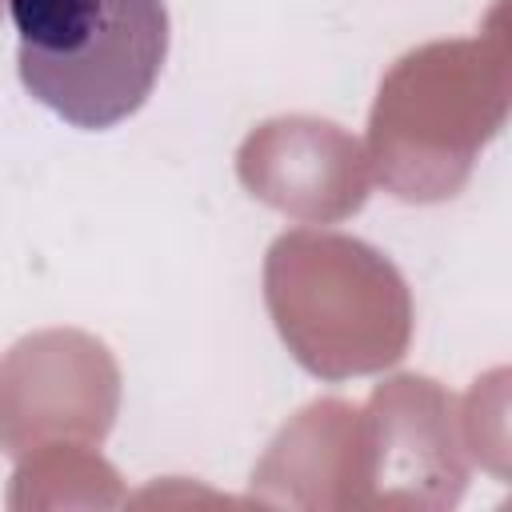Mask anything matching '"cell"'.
Listing matches in <instances>:
<instances>
[{
    "label": "cell",
    "instance_id": "6da1fadb",
    "mask_svg": "<svg viewBox=\"0 0 512 512\" xmlns=\"http://www.w3.org/2000/svg\"><path fill=\"white\" fill-rule=\"evenodd\" d=\"M24 92L72 128L140 112L168 56L164 0H8Z\"/></svg>",
    "mask_w": 512,
    "mask_h": 512
}]
</instances>
